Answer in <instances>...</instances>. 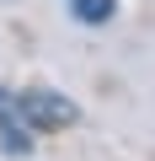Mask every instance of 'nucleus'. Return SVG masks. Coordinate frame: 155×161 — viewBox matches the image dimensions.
<instances>
[{"mask_svg": "<svg viewBox=\"0 0 155 161\" xmlns=\"http://www.w3.org/2000/svg\"><path fill=\"white\" fill-rule=\"evenodd\" d=\"M11 108H16V118L32 134H54V129L80 124V108L64 92H54V86H22V92H11Z\"/></svg>", "mask_w": 155, "mask_h": 161, "instance_id": "nucleus-1", "label": "nucleus"}, {"mask_svg": "<svg viewBox=\"0 0 155 161\" xmlns=\"http://www.w3.org/2000/svg\"><path fill=\"white\" fill-rule=\"evenodd\" d=\"M70 11H75V22H80V27H102V22H112L118 0H70Z\"/></svg>", "mask_w": 155, "mask_h": 161, "instance_id": "nucleus-2", "label": "nucleus"}]
</instances>
